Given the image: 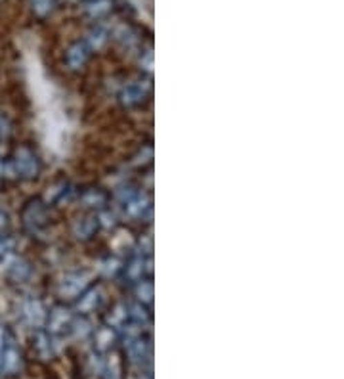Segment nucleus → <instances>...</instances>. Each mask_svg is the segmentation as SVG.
<instances>
[{"instance_id":"obj_1","label":"nucleus","mask_w":344,"mask_h":379,"mask_svg":"<svg viewBox=\"0 0 344 379\" xmlns=\"http://www.w3.org/2000/svg\"><path fill=\"white\" fill-rule=\"evenodd\" d=\"M14 167H16V173L23 178H33L35 174L39 173L37 157L27 148L17 149L16 156H14Z\"/></svg>"},{"instance_id":"obj_2","label":"nucleus","mask_w":344,"mask_h":379,"mask_svg":"<svg viewBox=\"0 0 344 379\" xmlns=\"http://www.w3.org/2000/svg\"><path fill=\"white\" fill-rule=\"evenodd\" d=\"M21 355L14 345H4V349L0 351V371L6 373V376H14L17 371L21 370Z\"/></svg>"},{"instance_id":"obj_3","label":"nucleus","mask_w":344,"mask_h":379,"mask_svg":"<svg viewBox=\"0 0 344 379\" xmlns=\"http://www.w3.org/2000/svg\"><path fill=\"white\" fill-rule=\"evenodd\" d=\"M23 221L27 228H39L46 221V209L42 203H29L23 211Z\"/></svg>"},{"instance_id":"obj_4","label":"nucleus","mask_w":344,"mask_h":379,"mask_svg":"<svg viewBox=\"0 0 344 379\" xmlns=\"http://www.w3.org/2000/svg\"><path fill=\"white\" fill-rule=\"evenodd\" d=\"M23 316L25 320L29 322L35 328H41L42 324L46 322V313L39 301H27L23 305Z\"/></svg>"},{"instance_id":"obj_5","label":"nucleus","mask_w":344,"mask_h":379,"mask_svg":"<svg viewBox=\"0 0 344 379\" xmlns=\"http://www.w3.org/2000/svg\"><path fill=\"white\" fill-rule=\"evenodd\" d=\"M126 353H128V356H131L132 362L142 364L149 356V345L146 343V341H142V339L136 335V338L128 339V345H126Z\"/></svg>"},{"instance_id":"obj_6","label":"nucleus","mask_w":344,"mask_h":379,"mask_svg":"<svg viewBox=\"0 0 344 379\" xmlns=\"http://www.w3.org/2000/svg\"><path fill=\"white\" fill-rule=\"evenodd\" d=\"M88 58V46L82 44V42H75L71 48L67 50V66L71 69H79V67L84 66V62Z\"/></svg>"},{"instance_id":"obj_7","label":"nucleus","mask_w":344,"mask_h":379,"mask_svg":"<svg viewBox=\"0 0 344 379\" xmlns=\"http://www.w3.org/2000/svg\"><path fill=\"white\" fill-rule=\"evenodd\" d=\"M86 286V276H81V274H71V276H66L61 286H59V291L64 295H77L81 293V289Z\"/></svg>"},{"instance_id":"obj_8","label":"nucleus","mask_w":344,"mask_h":379,"mask_svg":"<svg viewBox=\"0 0 344 379\" xmlns=\"http://www.w3.org/2000/svg\"><path fill=\"white\" fill-rule=\"evenodd\" d=\"M111 8H113V2L111 0H90L88 6H86V12L94 19H99V17L107 16L111 12Z\"/></svg>"},{"instance_id":"obj_9","label":"nucleus","mask_w":344,"mask_h":379,"mask_svg":"<svg viewBox=\"0 0 344 379\" xmlns=\"http://www.w3.org/2000/svg\"><path fill=\"white\" fill-rule=\"evenodd\" d=\"M71 326V316L67 314V311H56L50 316V330L54 333H59V331H66L67 328Z\"/></svg>"},{"instance_id":"obj_10","label":"nucleus","mask_w":344,"mask_h":379,"mask_svg":"<svg viewBox=\"0 0 344 379\" xmlns=\"http://www.w3.org/2000/svg\"><path fill=\"white\" fill-rule=\"evenodd\" d=\"M144 94H146V91H144L142 84L131 83L123 91V102L124 104H136V102H140V100L144 98Z\"/></svg>"},{"instance_id":"obj_11","label":"nucleus","mask_w":344,"mask_h":379,"mask_svg":"<svg viewBox=\"0 0 344 379\" xmlns=\"http://www.w3.org/2000/svg\"><path fill=\"white\" fill-rule=\"evenodd\" d=\"M107 42V31L104 27H94L88 33V44L92 48H102Z\"/></svg>"},{"instance_id":"obj_12","label":"nucleus","mask_w":344,"mask_h":379,"mask_svg":"<svg viewBox=\"0 0 344 379\" xmlns=\"http://www.w3.org/2000/svg\"><path fill=\"white\" fill-rule=\"evenodd\" d=\"M31 8L37 16H48L54 8V0H31Z\"/></svg>"},{"instance_id":"obj_13","label":"nucleus","mask_w":344,"mask_h":379,"mask_svg":"<svg viewBox=\"0 0 344 379\" xmlns=\"http://www.w3.org/2000/svg\"><path fill=\"white\" fill-rule=\"evenodd\" d=\"M94 228H96V223H94L92 219H84V221H81V223L77 224L75 230L79 234V238H88Z\"/></svg>"},{"instance_id":"obj_14","label":"nucleus","mask_w":344,"mask_h":379,"mask_svg":"<svg viewBox=\"0 0 344 379\" xmlns=\"http://www.w3.org/2000/svg\"><path fill=\"white\" fill-rule=\"evenodd\" d=\"M35 349L39 351L41 356H50L52 355V349H50V339L46 335H37L35 339Z\"/></svg>"},{"instance_id":"obj_15","label":"nucleus","mask_w":344,"mask_h":379,"mask_svg":"<svg viewBox=\"0 0 344 379\" xmlns=\"http://www.w3.org/2000/svg\"><path fill=\"white\" fill-rule=\"evenodd\" d=\"M98 303V291H90L86 297H82L81 303H79V308L81 311H92Z\"/></svg>"},{"instance_id":"obj_16","label":"nucleus","mask_w":344,"mask_h":379,"mask_svg":"<svg viewBox=\"0 0 344 379\" xmlns=\"http://www.w3.org/2000/svg\"><path fill=\"white\" fill-rule=\"evenodd\" d=\"M96 339H98V346L102 349V351H104V349H107L109 345H113V333H111V330L98 331Z\"/></svg>"},{"instance_id":"obj_17","label":"nucleus","mask_w":344,"mask_h":379,"mask_svg":"<svg viewBox=\"0 0 344 379\" xmlns=\"http://www.w3.org/2000/svg\"><path fill=\"white\" fill-rule=\"evenodd\" d=\"M138 297L142 301H146L149 303L151 301V297H153V286L151 284H146V281H142L138 286Z\"/></svg>"},{"instance_id":"obj_18","label":"nucleus","mask_w":344,"mask_h":379,"mask_svg":"<svg viewBox=\"0 0 344 379\" xmlns=\"http://www.w3.org/2000/svg\"><path fill=\"white\" fill-rule=\"evenodd\" d=\"M84 203H86V205H102V203H104V196H102L99 192H94V190H92V192H88V194L84 196Z\"/></svg>"},{"instance_id":"obj_19","label":"nucleus","mask_w":344,"mask_h":379,"mask_svg":"<svg viewBox=\"0 0 344 379\" xmlns=\"http://www.w3.org/2000/svg\"><path fill=\"white\" fill-rule=\"evenodd\" d=\"M117 39L123 42V44H128V46H132V44L136 42V39H134V35L131 33V29H126V27H123V29H119V33H117Z\"/></svg>"},{"instance_id":"obj_20","label":"nucleus","mask_w":344,"mask_h":379,"mask_svg":"<svg viewBox=\"0 0 344 379\" xmlns=\"http://www.w3.org/2000/svg\"><path fill=\"white\" fill-rule=\"evenodd\" d=\"M8 226H10L8 214L2 213V211H0V238H6L4 234H6V230H8Z\"/></svg>"},{"instance_id":"obj_21","label":"nucleus","mask_w":344,"mask_h":379,"mask_svg":"<svg viewBox=\"0 0 344 379\" xmlns=\"http://www.w3.org/2000/svg\"><path fill=\"white\" fill-rule=\"evenodd\" d=\"M4 345H6V331L0 326V351L4 349Z\"/></svg>"},{"instance_id":"obj_22","label":"nucleus","mask_w":344,"mask_h":379,"mask_svg":"<svg viewBox=\"0 0 344 379\" xmlns=\"http://www.w3.org/2000/svg\"><path fill=\"white\" fill-rule=\"evenodd\" d=\"M131 379H149L148 376H132Z\"/></svg>"}]
</instances>
